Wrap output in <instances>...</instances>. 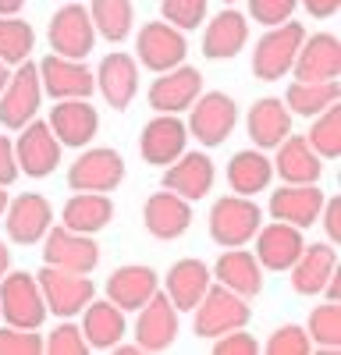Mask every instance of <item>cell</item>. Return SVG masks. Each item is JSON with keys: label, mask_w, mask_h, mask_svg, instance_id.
<instances>
[{"label": "cell", "mask_w": 341, "mask_h": 355, "mask_svg": "<svg viewBox=\"0 0 341 355\" xmlns=\"http://www.w3.org/2000/svg\"><path fill=\"white\" fill-rule=\"evenodd\" d=\"M43 100V85H40V68L33 61H21L18 71L8 78L4 93H0V125L18 132L21 125H28L40 110Z\"/></svg>", "instance_id": "obj_6"}, {"label": "cell", "mask_w": 341, "mask_h": 355, "mask_svg": "<svg viewBox=\"0 0 341 355\" xmlns=\"http://www.w3.org/2000/svg\"><path fill=\"white\" fill-rule=\"evenodd\" d=\"M288 270H292V288L299 295H320L327 277L338 274V252L331 242L327 245H302L299 259Z\"/></svg>", "instance_id": "obj_31"}, {"label": "cell", "mask_w": 341, "mask_h": 355, "mask_svg": "<svg viewBox=\"0 0 341 355\" xmlns=\"http://www.w3.org/2000/svg\"><path fill=\"white\" fill-rule=\"evenodd\" d=\"M320 220H324V231H327V242L338 245L341 242V199H324V210H320Z\"/></svg>", "instance_id": "obj_46"}, {"label": "cell", "mask_w": 341, "mask_h": 355, "mask_svg": "<svg viewBox=\"0 0 341 355\" xmlns=\"http://www.w3.org/2000/svg\"><path fill=\"white\" fill-rule=\"evenodd\" d=\"M324 295H327V302H338V299H341V281H338V274H331V277H327Z\"/></svg>", "instance_id": "obj_49"}, {"label": "cell", "mask_w": 341, "mask_h": 355, "mask_svg": "<svg viewBox=\"0 0 341 355\" xmlns=\"http://www.w3.org/2000/svg\"><path fill=\"white\" fill-rule=\"evenodd\" d=\"M4 210H8V192H4V185H0V217H4Z\"/></svg>", "instance_id": "obj_54"}, {"label": "cell", "mask_w": 341, "mask_h": 355, "mask_svg": "<svg viewBox=\"0 0 341 355\" xmlns=\"http://www.w3.org/2000/svg\"><path fill=\"white\" fill-rule=\"evenodd\" d=\"M302 8H306L313 18H334L338 8H341V0H302Z\"/></svg>", "instance_id": "obj_48"}, {"label": "cell", "mask_w": 341, "mask_h": 355, "mask_svg": "<svg viewBox=\"0 0 341 355\" xmlns=\"http://www.w3.org/2000/svg\"><path fill=\"white\" fill-rule=\"evenodd\" d=\"M213 178H217V171L207 153H182L175 164L164 167V189L195 202L213 189Z\"/></svg>", "instance_id": "obj_24"}, {"label": "cell", "mask_w": 341, "mask_h": 355, "mask_svg": "<svg viewBox=\"0 0 341 355\" xmlns=\"http://www.w3.org/2000/svg\"><path fill=\"white\" fill-rule=\"evenodd\" d=\"M18 142H15V160H18V171L28 174V178H46L57 171V160H61V142L50 132L46 121H28L18 128Z\"/></svg>", "instance_id": "obj_13"}, {"label": "cell", "mask_w": 341, "mask_h": 355, "mask_svg": "<svg viewBox=\"0 0 341 355\" xmlns=\"http://www.w3.org/2000/svg\"><path fill=\"white\" fill-rule=\"evenodd\" d=\"M110 217H114V202L103 192H75L61 210V224L68 231H78V234L103 231L110 224Z\"/></svg>", "instance_id": "obj_32"}, {"label": "cell", "mask_w": 341, "mask_h": 355, "mask_svg": "<svg viewBox=\"0 0 341 355\" xmlns=\"http://www.w3.org/2000/svg\"><path fill=\"white\" fill-rule=\"evenodd\" d=\"M46 125H50V132L57 135L61 146H75V150H82V146H89V139L96 135L100 114H96V107L89 100H57V107L46 117Z\"/></svg>", "instance_id": "obj_17"}, {"label": "cell", "mask_w": 341, "mask_h": 355, "mask_svg": "<svg viewBox=\"0 0 341 355\" xmlns=\"http://www.w3.org/2000/svg\"><path fill=\"white\" fill-rule=\"evenodd\" d=\"M192 313H195L192 327H195L199 338H220L227 331H238V327H245L249 316H252V309L245 306L242 295H235L231 288H224V284H213V281L203 291V299L195 302Z\"/></svg>", "instance_id": "obj_1"}, {"label": "cell", "mask_w": 341, "mask_h": 355, "mask_svg": "<svg viewBox=\"0 0 341 355\" xmlns=\"http://www.w3.org/2000/svg\"><path fill=\"white\" fill-rule=\"evenodd\" d=\"M157 288H160V284H157V274L150 270V266L128 263V266H118V270L110 274V281H107V299L118 306V309L132 313V309H139V306H146L150 295H153Z\"/></svg>", "instance_id": "obj_28"}, {"label": "cell", "mask_w": 341, "mask_h": 355, "mask_svg": "<svg viewBox=\"0 0 341 355\" xmlns=\"http://www.w3.org/2000/svg\"><path fill=\"white\" fill-rule=\"evenodd\" d=\"M43 352V338L36 331L25 327H0V355H40Z\"/></svg>", "instance_id": "obj_43"}, {"label": "cell", "mask_w": 341, "mask_h": 355, "mask_svg": "<svg viewBox=\"0 0 341 355\" xmlns=\"http://www.w3.org/2000/svg\"><path fill=\"white\" fill-rule=\"evenodd\" d=\"M8 78H11V71H8V64L0 61V93H4V85H8Z\"/></svg>", "instance_id": "obj_53"}, {"label": "cell", "mask_w": 341, "mask_h": 355, "mask_svg": "<svg viewBox=\"0 0 341 355\" xmlns=\"http://www.w3.org/2000/svg\"><path fill=\"white\" fill-rule=\"evenodd\" d=\"M43 352H50V355H85L89 352V341H85L82 327L64 320L57 331H50V338L43 341Z\"/></svg>", "instance_id": "obj_42"}, {"label": "cell", "mask_w": 341, "mask_h": 355, "mask_svg": "<svg viewBox=\"0 0 341 355\" xmlns=\"http://www.w3.org/2000/svg\"><path fill=\"white\" fill-rule=\"evenodd\" d=\"M89 18H93V28H96L103 40L121 43V40H128V33H132L135 8H132V0H93Z\"/></svg>", "instance_id": "obj_36"}, {"label": "cell", "mask_w": 341, "mask_h": 355, "mask_svg": "<svg viewBox=\"0 0 341 355\" xmlns=\"http://www.w3.org/2000/svg\"><path fill=\"white\" fill-rule=\"evenodd\" d=\"M160 15L167 25L182 28V33H189V28H199L207 18V0H160Z\"/></svg>", "instance_id": "obj_40"}, {"label": "cell", "mask_w": 341, "mask_h": 355, "mask_svg": "<svg viewBox=\"0 0 341 355\" xmlns=\"http://www.w3.org/2000/svg\"><path fill=\"white\" fill-rule=\"evenodd\" d=\"M224 4H235V0H224Z\"/></svg>", "instance_id": "obj_55"}, {"label": "cell", "mask_w": 341, "mask_h": 355, "mask_svg": "<svg viewBox=\"0 0 341 355\" xmlns=\"http://www.w3.org/2000/svg\"><path fill=\"white\" fill-rule=\"evenodd\" d=\"M36 46V33L33 25L21 21L18 15H0V61L8 68L28 61V53Z\"/></svg>", "instance_id": "obj_37"}, {"label": "cell", "mask_w": 341, "mask_h": 355, "mask_svg": "<svg viewBox=\"0 0 341 355\" xmlns=\"http://www.w3.org/2000/svg\"><path fill=\"white\" fill-rule=\"evenodd\" d=\"M341 96V85L338 78H327V82H292L288 85V96H284V107L299 117H317L320 110H327L331 103H338Z\"/></svg>", "instance_id": "obj_35"}, {"label": "cell", "mask_w": 341, "mask_h": 355, "mask_svg": "<svg viewBox=\"0 0 341 355\" xmlns=\"http://www.w3.org/2000/svg\"><path fill=\"white\" fill-rule=\"evenodd\" d=\"M43 259H46V266H57V270L93 274L100 263V245L93 242V234H78L61 224L43 234Z\"/></svg>", "instance_id": "obj_7"}, {"label": "cell", "mask_w": 341, "mask_h": 355, "mask_svg": "<svg viewBox=\"0 0 341 355\" xmlns=\"http://www.w3.org/2000/svg\"><path fill=\"white\" fill-rule=\"evenodd\" d=\"M306 142L313 146V153L320 160H338L341 157V107L331 103L313 117V128L306 132Z\"/></svg>", "instance_id": "obj_38"}, {"label": "cell", "mask_w": 341, "mask_h": 355, "mask_svg": "<svg viewBox=\"0 0 341 355\" xmlns=\"http://www.w3.org/2000/svg\"><path fill=\"white\" fill-rule=\"evenodd\" d=\"M50 50L57 57H71V61H82L89 57L93 43H96V28L89 18V8L82 4H68L50 18Z\"/></svg>", "instance_id": "obj_11"}, {"label": "cell", "mask_w": 341, "mask_h": 355, "mask_svg": "<svg viewBox=\"0 0 341 355\" xmlns=\"http://www.w3.org/2000/svg\"><path fill=\"white\" fill-rule=\"evenodd\" d=\"M324 192L317 185H281L270 202H267V210L274 220H284V224H292V227H313L320 220V210H324Z\"/></svg>", "instance_id": "obj_19"}, {"label": "cell", "mask_w": 341, "mask_h": 355, "mask_svg": "<svg viewBox=\"0 0 341 355\" xmlns=\"http://www.w3.org/2000/svg\"><path fill=\"white\" fill-rule=\"evenodd\" d=\"M135 50H139V64H146L150 71H170L185 61L189 43L185 33L167 21H146L135 36Z\"/></svg>", "instance_id": "obj_9"}, {"label": "cell", "mask_w": 341, "mask_h": 355, "mask_svg": "<svg viewBox=\"0 0 341 355\" xmlns=\"http://www.w3.org/2000/svg\"><path fill=\"white\" fill-rule=\"evenodd\" d=\"M4 227H8V239L18 245H36L43 242V234L53 227V206L46 196L40 192H25L18 199L8 202L4 210Z\"/></svg>", "instance_id": "obj_14"}, {"label": "cell", "mask_w": 341, "mask_h": 355, "mask_svg": "<svg viewBox=\"0 0 341 355\" xmlns=\"http://www.w3.org/2000/svg\"><path fill=\"white\" fill-rule=\"evenodd\" d=\"M249 43V21L245 15H238L235 8H224L203 36V53L210 61H231V57L242 53V46Z\"/></svg>", "instance_id": "obj_30"}, {"label": "cell", "mask_w": 341, "mask_h": 355, "mask_svg": "<svg viewBox=\"0 0 341 355\" xmlns=\"http://www.w3.org/2000/svg\"><path fill=\"white\" fill-rule=\"evenodd\" d=\"M274 178V164L263 157V150H242L227 164V185L238 196H256L270 185Z\"/></svg>", "instance_id": "obj_34"}, {"label": "cell", "mask_w": 341, "mask_h": 355, "mask_svg": "<svg viewBox=\"0 0 341 355\" xmlns=\"http://www.w3.org/2000/svg\"><path fill=\"white\" fill-rule=\"evenodd\" d=\"M189 135L199 139L203 146H220L227 135H231L235 121H238V107L227 93H203L195 96V103L189 107Z\"/></svg>", "instance_id": "obj_10"}, {"label": "cell", "mask_w": 341, "mask_h": 355, "mask_svg": "<svg viewBox=\"0 0 341 355\" xmlns=\"http://www.w3.org/2000/svg\"><path fill=\"white\" fill-rule=\"evenodd\" d=\"M18 160H15V142L8 135H0V185H11L18 178Z\"/></svg>", "instance_id": "obj_47"}, {"label": "cell", "mask_w": 341, "mask_h": 355, "mask_svg": "<svg viewBox=\"0 0 341 355\" xmlns=\"http://www.w3.org/2000/svg\"><path fill=\"white\" fill-rule=\"evenodd\" d=\"M142 220H146V231L160 242H170V239H182L192 224V202L182 199L178 192H153L142 206Z\"/></svg>", "instance_id": "obj_18"}, {"label": "cell", "mask_w": 341, "mask_h": 355, "mask_svg": "<svg viewBox=\"0 0 341 355\" xmlns=\"http://www.w3.org/2000/svg\"><path fill=\"white\" fill-rule=\"evenodd\" d=\"M40 68V85L43 93L53 100H89L96 89V75L85 68L82 61H71V57H43L36 64Z\"/></svg>", "instance_id": "obj_12"}, {"label": "cell", "mask_w": 341, "mask_h": 355, "mask_svg": "<svg viewBox=\"0 0 341 355\" xmlns=\"http://www.w3.org/2000/svg\"><path fill=\"white\" fill-rule=\"evenodd\" d=\"M295 4L299 0H249V15L260 25H281L292 18Z\"/></svg>", "instance_id": "obj_44"}, {"label": "cell", "mask_w": 341, "mask_h": 355, "mask_svg": "<svg viewBox=\"0 0 341 355\" xmlns=\"http://www.w3.org/2000/svg\"><path fill=\"white\" fill-rule=\"evenodd\" d=\"M270 164H274V174H281L284 185H317L324 174V164L313 153L306 135H288L277 146V157Z\"/></svg>", "instance_id": "obj_26"}, {"label": "cell", "mask_w": 341, "mask_h": 355, "mask_svg": "<svg viewBox=\"0 0 341 355\" xmlns=\"http://www.w3.org/2000/svg\"><path fill=\"white\" fill-rule=\"evenodd\" d=\"M8 266H11V252H8V245H4V239H0V277L8 274Z\"/></svg>", "instance_id": "obj_51"}, {"label": "cell", "mask_w": 341, "mask_h": 355, "mask_svg": "<svg viewBox=\"0 0 341 355\" xmlns=\"http://www.w3.org/2000/svg\"><path fill=\"white\" fill-rule=\"evenodd\" d=\"M25 8V0H0V15H18Z\"/></svg>", "instance_id": "obj_50"}, {"label": "cell", "mask_w": 341, "mask_h": 355, "mask_svg": "<svg viewBox=\"0 0 341 355\" xmlns=\"http://www.w3.org/2000/svg\"><path fill=\"white\" fill-rule=\"evenodd\" d=\"M199 89H203V78H199L195 68H170V71H160V78L150 85V107L157 114H182L195 103Z\"/></svg>", "instance_id": "obj_22"}, {"label": "cell", "mask_w": 341, "mask_h": 355, "mask_svg": "<svg viewBox=\"0 0 341 355\" xmlns=\"http://www.w3.org/2000/svg\"><path fill=\"white\" fill-rule=\"evenodd\" d=\"M263 266H260V259H256L252 252H245L242 245H235V249H227L217 263H213V277H217V284H224V288H231L235 295H242V299H252V295H260V288H263Z\"/></svg>", "instance_id": "obj_29"}, {"label": "cell", "mask_w": 341, "mask_h": 355, "mask_svg": "<svg viewBox=\"0 0 341 355\" xmlns=\"http://www.w3.org/2000/svg\"><path fill=\"white\" fill-rule=\"evenodd\" d=\"M267 352L270 355H309L313 352V341H309L306 327H299V323H284V327H277L270 334Z\"/></svg>", "instance_id": "obj_41"}, {"label": "cell", "mask_w": 341, "mask_h": 355, "mask_svg": "<svg viewBox=\"0 0 341 355\" xmlns=\"http://www.w3.org/2000/svg\"><path fill=\"white\" fill-rule=\"evenodd\" d=\"M185 142H189V128L178 114H157L153 121L142 128V139H139V153L146 164H157V167H167L175 164L182 153H185Z\"/></svg>", "instance_id": "obj_16"}, {"label": "cell", "mask_w": 341, "mask_h": 355, "mask_svg": "<svg viewBox=\"0 0 341 355\" xmlns=\"http://www.w3.org/2000/svg\"><path fill=\"white\" fill-rule=\"evenodd\" d=\"M260 206L252 202V196H220L213 206H210V239L224 249H235V245H245L256 231H260Z\"/></svg>", "instance_id": "obj_3"}, {"label": "cell", "mask_w": 341, "mask_h": 355, "mask_svg": "<svg viewBox=\"0 0 341 355\" xmlns=\"http://www.w3.org/2000/svg\"><path fill=\"white\" fill-rule=\"evenodd\" d=\"M256 239V259H260L263 270H288V266L299 259L306 239H302V227H292L284 220H270L267 227H260L252 234Z\"/></svg>", "instance_id": "obj_20"}, {"label": "cell", "mask_w": 341, "mask_h": 355, "mask_svg": "<svg viewBox=\"0 0 341 355\" xmlns=\"http://www.w3.org/2000/svg\"><path fill=\"white\" fill-rule=\"evenodd\" d=\"M213 274L210 266L203 259H178L175 266L167 270V284H164V295L170 299V306H175L178 313H192L195 302L203 299V291L210 288Z\"/></svg>", "instance_id": "obj_27"}, {"label": "cell", "mask_w": 341, "mask_h": 355, "mask_svg": "<svg viewBox=\"0 0 341 355\" xmlns=\"http://www.w3.org/2000/svg\"><path fill=\"white\" fill-rule=\"evenodd\" d=\"M178 338V309L170 306V299L157 288L150 295L146 306H139L135 320V345L142 352H167Z\"/></svg>", "instance_id": "obj_15"}, {"label": "cell", "mask_w": 341, "mask_h": 355, "mask_svg": "<svg viewBox=\"0 0 341 355\" xmlns=\"http://www.w3.org/2000/svg\"><path fill=\"white\" fill-rule=\"evenodd\" d=\"M0 316L11 327H25V331H40V323L46 320V302L40 281L25 270L4 274L0 277Z\"/></svg>", "instance_id": "obj_4"}, {"label": "cell", "mask_w": 341, "mask_h": 355, "mask_svg": "<svg viewBox=\"0 0 341 355\" xmlns=\"http://www.w3.org/2000/svg\"><path fill=\"white\" fill-rule=\"evenodd\" d=\"M125 182V160L118 150H85L75 157V164L68 167V185L75 192H110Z\"/></svg>", "instance_id": "obj_8"}, {"label": "cell", "mask_w": 341, "mask_h": 355, "mask_svg": "<svg viewBox=\"0 0 341 355\" xmlns=\"http://www.w3.org/2000/svg\"><path fill=\"white\" fill-rule=\"evenodd\" d=\"M96 85L114 110H125L139 93V61L132 53H107L96 68Z\"/></svg>", "instance_id": "obj_23"}, {"label": "cell", "mask_w": 341, "mask_h": 355, "mask_svg": "<svg viewBox=\"0 0 341 355\" xmlns=\"http://www.w3.org/2000/svg\"><path fill=\"white\" fill-rule=\"evenodd\" d=\"M306 334L309 341L324 348L327 355H338L341 348V306L338 302H324L309 313V323H306Z\"/></svg>", "instance_id": "obj_39"}, {"label": "cell", "mask_w": 341, "mask_h": 355, "mask_svg": "<svg viewBox=\"0 0 341 355\" xmlns=\"http://www.w3.org/2000/svg\"><path fill=\"white\" fill-rule=\"evenodd\" d=\"M36 281H40V291H43L46 313H57L64 320L78 316L96 295L89 274H71V270H57V266H43L36 274Z\"/></svg>", "instance_id": "obj_5"}, {"label": "cell", "mask_w": 341, "mask_h": 355, "mask_svg": "<svg viewBox=\"0 0 341 355\" xmlns=\"http://www.w3.org/2000/svg\"><path fill=\"white\" fill-rule=\"evenodd\" d=\"M213 352L217 355H256L260 345H256L252 334H245V327H238V331H227V334L213 338Z\"/></svg>", "instance_id": "obj_45"}, {"label": "cell", "mask_w": 341, "mask_h": 355, "mask_svg": "<svg viewBox=\"0 0 341 355\" xmlns=\"http://www.w3.org/2000/svg\"><path fill=\"white\" fill-rule=\"evenodd\" d=\"M245 128H249V139L256 142V150H277L292 135V110L277 96H263L252 103Z\"/></svg>", "instance_id": "obj_25"}, {"label": "cell", "mask_w": 341, "mask_h": 355, "mask_svg": "<svg viewBox=\"0 0 341 355\" xmlns=\"http://www.w3.org/2000/svg\"><path fill=\"white\" fill-rule=\"evenodd\" d=\"M306 40V28L302 21H281V25H270V33L260 36L252 50V75L260 82H277L292 71L295 64V53Z\"/></svg>", "instance_id": "obj_2"}, {"label": "cell", "mask_w": 341, "mask_h": 355, "mask_svg": "<svg viewBox=\"0 0 341 355\" xmlns=\"http://www.w3.org/2000/svg\"><path fill=\"white\" fill-rule=\"evenodd\" d=\"M299 82H327L338 78L341 71V43L334 33H317V36H306L299 53H295V64H292Z\"/></svg>", "instance_id": "obj_21"}, {"label": "cell", "mask_w": 341, "mask_h": 355, "mask_svg": "<svg viewBox=\"0 0 341 355\" xmlns=\"http://www.w3.org/2000/svg\"><path fill=\"white\" fill-rule=\"evenodd\" d=\"M114 352H118V355H139L142 348H139V345H121V341H118V345H114Z\"/></svg>", "instance_id": "obj_52"}, {"label": "cell", "mask_w": 341, "mask_h": 355, "mask_svg": "<svg viewBox=\"0 0 341 355\" xmlns=\"http://www.w3.org/2000/svg\"><path fill=\"white\" fill-rule=\"evenodd\" d=\"M82 334L89 341V348L110 352L125 338V309H118L110 299L107 302H89L82 309Z\"/></svg>", "instance_id": "obj_33"}]
</instances>
